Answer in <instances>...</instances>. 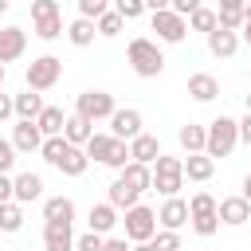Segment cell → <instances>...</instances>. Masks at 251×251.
Returning <instances> with one entry per match:
<instances>
[{"mask_svg": "<svg viewBox=\"0 0 251 251\" xmlns=\"http://www.w3.org/2000/svg\"><path fill=\"white\" fill-rule=\"evenodd\" d=\"M126 63L133 67L137 78H157V75L165 71V51H161L157 39L137 35V39H129V47H126Z\"/></svg>", "mask_w": 251, "mask_h": 251, "instance_id": "6da1fadb", "label": "cell"}, {"mask_svg": "<svg viewBox=\"0 0 251 251\" xmlns=\"http://www.w3.org/2000/svg\"><path fill=\"white\" fill-rule=\"evenodd\" d=\"M188 224H192V231H196L200 239L216 235V231H220V200H216L212 192H196V196L188 200Z\"/></svg>", "mask_w": 251, "mask_h": 251, "instance_id": "7a4b0ae2", "label": "cell"}, {"mask_svg": "<svg viewBox=\"0 0 251 251\" xmlns=\"http://www.w3.org/2000/svg\"><path fill=\"white\" fill-rule=\"evenodd\" d=\"M235 145H239V122L227 118V114L212 118L208 122V145H204V153L208 157H231Z\"/></svg>", "mask_w": 251, "mask_h": 251, "instance_id": "3957f363", "label": "cell"}, {"mask_svg": "<svg viewBox=\"0 0 251 251\" xmlns=\"http://www.w3.org/2000/svg\"><path fill=\"white\" fill-rule=\"evenodd\" d=\"M153 188L161 196H180V188H184V157L161 153L153 161Z\"/></svg>", "mask_w": 251, "mask_h": 251, "instance_id": "277c9868", "label": "cell"}, {"mask_svg": "<svg viewBox=\"0 0 251 251\" xmlns=\"http://www.w3.org/2000/svg\"><path fill=\"white\" fill-rule=\"evenodd\" d=\"M24 78H27V86L31 90H51L59 78H63V59L59 55H39V59H31L27 63V71H24Z\"/></svg>", "mask_w": 251, "mask_h": 251, "instance_id": "5b68a950", "label": "cell"}, {"mask_svg": "<svg viewBox=\"0 0 251 251\" xmlns=\"http://www.w3.org/2000/svg\"><path fill=\"white\" fill-rule=\"evenodd\" d=\"M122 227H126V239L129 243H145V239L157 235V212L145 208V204H133V208H126Z\"/></svg>", "mask_w": 251, "mask_h": 251, "instance_id": "8992f818", "label": "cell"}, {"mask_svg": "<svg viewBox=\"0 0 251 251\" xmlns=\"http://www.w3.org/2000/svg\"><path fill=\"white\" fill-rule=\"evenodd\" d=\"M149 27L157 31V43H184L188 35V16L173 12V8H161V12H149Z\"/></svg>", "mask_w": 251, "mask_h": 251, "instance_id": "52a82bcc", "label": "cell"}, {"mask_svg": "<svg viewBox=\"0 0 251 251\" xmlns=\"http://www.w3.org/2000/svg\"><path fill=\"white\" fill-rule=\"evenodd\" d=\"M118 106H114V94L110 90H82L78 98H75V114H82V118H90L94 126L98 122H110V114H114Z\"/></svg>", "mask_w": 251, "mask_h": 251, "instance_id": "ba28073f", "label": "cell"}, {"mask_svg": "<svg viewBox=\"0 0 251 251\" xmlns=\"http://www.w3.org/2000/svg\"><path fill=\"white\" fill-rule=\"evenodd\" d=\"M141 126H145V122H141V110H133V106H118V110L110 114V133L122 137V141H133L137 133H145Z\"/></svg>", "mask_w": 251, "mask_h": 251, "instance_id": "9c48e42d", "label": "cell"}, {"mask_svg": "<svg viewBox=\"0 0 251 251\" xmlns=\"http://www.w3.org/2000/svg\"><path fill=\"white\" fill-rule=\"evenodd\" d=\"M12 145H16V153H39L43 149V129L31 118H20L12 126Z\"/></svg>", "mask_w": 251, "mask_h": 251, "instance_id": "30bf717a", "label": "cell"}, {"mask_svg": "<svg viewBox=\"0 0 251 251\" xmlns=\"http://www.w3.org/2000/svg\"><path fill=\"white\" fill-rule=\"evenodd\" d=\"M157 224L169 227V231H180V227L188 224V200H180V196H165V204L157 208Z\"/></svg>", "mask_w": 251, "mask_h": 251, "instance_id": "8fae6325", "label": "cell"}, {"mask_svg": "<svg viewBox=\"0 0 251 251\" xmlns=\"http://www.w3.org/2000/svg\"><path fill=\"white\" fill-rule=\"evenodd\" d=\"M247 220H251V200H247L243 192L220 200V224H227V227H243Z\"/></svg>", "mask_w": 251, "mask_h": 251, "instance_id": "7c38bea8", "label": "cell"}, {"mask_svg": "<svg viewBox=\"0 0 251 251\" xmlns=\"http://www.w3.org/2000/svg\"><path fill=\"white\" fill-rule=\"evenodd\" d=\"M24 51H27V31L16 24L0 27V63H16Z\"/></svg>", "mask_w": 251, "mask_h": 251, "instance_id": "4fadbf2b", "label": "cell"}, {"mask_svg": "<svg viewBox=\"0 0 251 251\" xmlns=\"http://www.w3.org/2000/svg\"><path fill=\"white\" fill-rule=\"evenodd\" d=\"M86 227H90V231H98V235H110V231L118 227V208H114L110 200L90 204V212H86Z\"/></svg>", "mask_w": 251, "mask_h": 251, "instance_id": "5bb4252c", "label": "cell"}, {"mask_svg": "<svg viewBox=\"0 0 251 251\" xmlns=\"http://www.w3.org/2000/svg\"><path fill=\"white\" fill-rule=\"evenodd\" d=\"M43 251H75V231H71V224H51V220H43Z\"/></svg>", "mask_w": 251, "mask_h": 251, "instance_id": "9a60e30c", "label": "cell"}, {"mask_svg": "<svg viewBox=\"0 0 251 251\" xmlns=\"http://www.w3.org/2000/svg\"><path fill=\"white\" fill-rule=\"evenodd\" d=\"M204 39H208V51H212L216 59H231V55L239 51V43H243L239 31H227V27H216V31H208Z\"/></svg>", "mask_w": 251, "mask_h": 251, "instance_id": "2e32d148", "label": "cell"}, {"mask_svg": "<svg viewBox=\"0 0 251 251\" xmlns=\"http://www.w3.org/2000/svg\"><path fill=\"white\" fill-rule=\"evenodd\" d=\"M188 94H192L196 102H216V98H220V82H216V75H208V71L188 75Z\"/></svg>", "mask_w": 251, "mask_h": 251, "instance_id": "e0dca14e", "label": "cell"}, {"mask_svg": "<svg viewBox=\"0 0 251 251\" xmlns=\"http://www.w3.org/2000/svg\"><path fill=\"white\" fill-rule=\"evenodd\" d=\"M176 141H180L184 153H204V145H208V126H200V122H184V126L176 129Z\"/></svg>", "mask_w": 251, "mask_h": 251, "instance_id": "ac0fdd59", "label": "cell"}, {"mask_svg": "<svg viewBox=\"0 0 251 251\" xmlns=\"http://www.w3.org/2000/svg\"><path fill=\"white\" fill-rule=\"evenodd\" d=\"M212 173H216V157H208V153H188L184 157V180L204 184V180H212Z\"/></svg>", "mask_w": 251, "mask_h": 251, "instance_id": "d6986e66", "label": "cell"}, {"mask_svg": "<svg viewBox=\"0 0 251 251\" xmlns=\"http://www.w3.org/2000/svg\"><path fill=\"white\" fill-rule=\"evenodd\" d=\"M161 157V141L153 137V133H137L133 141H129V161H141V165H153Z\"/></svg>", "mask_w": 251, "mask_h": 251, "instance_id": "ffe728a7", "label": "cell"}, {"mask_svg": "<svg viewBox=\"0 0 251 251\" xmlns=\"http://www.w3.org/2000/svg\"><path fill=\"white\" fill-rule=\"evenodd\" d=\"M106 200L118 208V212H126V208H133V204H141V192L133 188V184H126L122 176H114V184L106 188Z\"/></svg>", "mask_w": 251, "mask_h": 251, "instance_id": "44dd1931", "label": "cell"}, {"mask_svg": "<svg viewBox=\"0 0 251 251\" xmlns=\"http://www.w3.org/2000/svg\"><path fill=\"white\" fill-rule=\"evenodd\" d=\"M43 220H51V224H75V200L71 196H47L43 200Z\"/></svg>", "mask_w": 251, "mask_h": 251, "instance_id": "7402d4cb", "label": "cell"}, {"mask_svg": "<svg viewBox=\"0 0 251 251\" xmlns=\"http://www.w3.org/2000/svg\"><path fill=\"white\" fill-rule=\"evenodd\" d=\"M90 133H94V122H90V118H82V114H67L63 137H67L71 145H86V141H90Z\"/></svg>", "mask_w": 251, "mask_h": 251, "instance_id": "603a6c76", "label": "cell"}, {"mask_svg": "<svg viewBox=\"0 0 251 251\" xmlns=\"http://www.w3.org/2000/svg\"><path fill=\"white\" fill-rule=\"evenodd\" d=\"M126 184H133L137 192H149L153 188V165H141V161H129L122 173H118Z\"/></svg>", "mask_w": 251, "mask_h": 251, "instance_id": "cb8c5ba5", "label": "cell"}, {"mask_svg": "<svg viewBox=\"0 0 251 251\" xmlns=\"http://www.w3.org/2000/svg\"><path fill=\"white\" fill-rule=\"evenodd\" d=\"M39 196H43V176L31 173V169L20 173V176H16V200H20V204H31V200H39Z\"/></svg>", "mask_w": 251, "mask_h": 251, "instance_id": "d4e9b609", "label": "cell"}, {"mask_svg": "<svg viewBox=\"0 0 251 251\" xmlns=\"http://www.w3.org/2000/svg\"><path fill=\"white\" fill-rule=\"evenodd\" d=\"M94 35H98V24H94V20H86V16H78V20H71V24H67V39H71L75 47H90V43H94Z\"/></svg>", "mask_w": 251, "mask_h": 251, "instance_id": "484cf974", "label": "cell"}, {"mask_svg": "<svg viewBox=\"0 0 251 251\" xmlns=\"http://www.w3.org/2000/svg\"><path fill=\"white\" fill-rule=\"evenodd\" d=\"M12 102H16V118H39V110H43V94L39 90H20V94H12Z\"/></svg>", "mask_w": 251, "mask_h": 251, "instance_id": "4316f807", "label": "cell"}, {"mask_svg": "<svg viewBox=\"0 0 251 251\" xmlns=\"http://www.w3.org/2000/svg\"><path fill=\"white\" fill-rule=\"evenodd\" d=\"M35 126L43 129V137H55V133H63L67 114H63L59 106H43V110H39V118H35Z\"/></svg>", "mask_w": 251, "mask_h": 251, "instance_id": "83f0119b", "label": "cell"}, {"mask_svg": "<svg viewBox=\"0 0 251 251\" xmlns=\"http://www.w3.org/2000/svg\"><path fill=\"white\" fill-rule=\"evenodd\" d=\"M82 149H86V157H90V161L106 165V157H110V149H114V133H110V129H106V133H98V129H94V133H90V141H86Z\"/></svg>", "mask_w": 251, "mask_h": 251, "instance_id": "f1b7e54d", "label": "cell"}, {"mask_svg": "<svg viewBox=\"0 0 251 251\" xmlns=\"http://www.w3.org/2000/svg\"><path fill=\"white\" fill-rule=\"evenodd\" d=\"M86 165H90L86 149H82V145H71V149H67V157L59 161V173H63V176H82V173H86Z\"/></svg>", "mask_w": 251, "mask_h": 251, "instance_id": "f546056e", "label": "cell"}, {"mask_svg": "<svg viewBox=\"0 0 251 251\" xmlns=\"http://www.w3.org/2000/svg\"><path fill=\"white\" fill-rule=\"evenodd\" d=\"M31 31L39 35V39H59L67 27H63V12H55V16H39V20H31Z\"/></svg>", "mask_w": 251, "mask_h": 251, "instance_id": "4dcf8cb0", "label": "cell"}, {"mask_svg": "<svg viewBox=\"0 0 251 251\" xmlns=\"http://www.w3.org/2000/svg\"><path fill=\"white\" fill-rule=\"evenodd\" d=\"M67 149H71V141H67L63 133H55V137H43V149H39V157H43L51 169H59V161L67 157Z\"/></svg>", "mask_w": 251, "mask_h": 251, "instance_id": "1f68e13d", "label": "cell"}, {"mask_svg": "<svg viewBox=\"0 0 251 251\" xmlns=\"http://www.w3.org/2000/svg\"><path fill=\"white\" fill-rule=\"evenodd\" d=\"M24 227V204L20 200H8V204H0V231H20Z\"/></svg>", "mask_w": 251, "mask_h": 251, "instance_id": "d6a6232c", "label": "cell"}, {"mask_svg": "<svg viewBox=\"0 0 251 251\" xmlns=\"http://www.w3.org/2000/svg\"><path fill=\"white\" fill-rule=\"evenodd\" d=\"M216 27H220V20H216V12L204 8V4L188 16V31H204V35H208V31H216Z\"/></svg>", "mask_w": 251, "mask_h": 251, "instance_id": "836d02e7", "label": "cell"}, {"mask_svg": "<svg viewBox=\"0 0 251 251\" xmlns=\"http://www.w3.org/2000/svg\"><path fill=\"white\" fill-rule=\"evenodd\" d=\"M98 35H106V39H114V35H122V27H126V20H122V12H114V8H106L98 20Z\"/></svg>", "mask_w": 251, "mask_h": 251, "instance_id": "e575fe53", "label": "cell"}, {"mask_svg": "<svg viewBox=\"0 0 251 251\" xmlns=\"http://www.w3.org/2000/svg\"><path fill=\"white\" fill-rule=\"evenodd\" d=\"M129 165V141H122V137H114V149H110V157H106V169H126Z\"/></svg>", "mask_w": 251, "mask_h": 251, "instance_id": "d590c367", "label": "cell"}, {"mask_svg": "<svg viewBox=\"0 0 251 251\" xmlns=\"http://www.w3.org/2000/svg\"><path fill=\"white\" fill-rule=\"evenodd\" d=\"M114 12H122V20L129 24V20H141L149 8H145V0H114Z\"/></svg>", "mask_w": 251, "mask_h": 251, "instance_id": "8d00e7d4", "label": "cell"}, {"mask_svg": "<svg viewBox=\"0 0 251 251\" xmlns=\"http://www.w3.org/2000/svg\"><path fill=\"white\" fill-rule=\"evenodd\" d=\"M216 20H220V27L239 31V27H243V8H220V12H216Z\"/></svg>", "mask_w": 251, "mask_h": 251, "instance_id": "74e56055", "label": "cell"}, {"mask_svg": "<svg viewBox=\"0 0 251 251\" xmlns=\"http://www.w3.org/2000/svg\"><path fill=\"white\" fill-rule=\"evenodd\" d=\"M153 243H157V251H184L180 247V231H169V227H161L153 235Z\"/></svg>", "mask_w": 251, "mask_h": 251, "instance_id": "f35d334b", "label": "cell"}, {"mask_svg": "<svg viewBox=\"0 0 251 251\" xmlns=\"http://www.w3.org/2000/svg\"><path fill=\"white\" fill-rule=\"evenodd\" d=\"M102 243H106V235H98V231H82V235H75V251H102Z\"/></svg>", "mask_w": 251, "mask_h": 251, "instance_id": "ab89813d", "label": "cell"}, {"mask_svg": "<svg viewBox=\"0 0 251 251\" xmlns=\"http://www.w3.org/2000/svg\"><path fill=\"white\" fill-rule=\"evenodd\" d=\"M106 8H110V0H78V16H86V20H98Z\"/></svg>", "mask_w": 251, "mask_h": 251, "instance_id": "60d3db41", "label": "cell"}, {"mask_svg": "<svg viewBox=\"0 0 251 251\" xmlns=\"http://www.w3.org/2000/svg\"><path fill=\"white\" fill-rule=\"evenodd\" d=\"M12 165H16V145L12 137H0V173H12Z\"/></svg>", "mask_w": 251, "mask_h": 251, "instance_id": "b9f144b4", "label": "cell"}, {"mask_svg": "<svg viewBox=\"0 0 251 251\" xmlns=\"http://www.w3.org/2000/svg\"><path fill=\"white\" fill-rule=\"evenodd\" d=\"M59 12V0H31V20L39 16H55Z\"/></svg>", "mask_w": 251, "mask_h": 251, "instance_id": "7bdbcfd3", "label": "cell"}, {"mask_svg": "<svg viewBox=\"0 0 251 251\" xmlns=\"http://www.w3.org/2000/svg\"><path fill=\"white\" fill-rule=\"evenodd\" d=\"M8 200H16V176L0 173V204H8Z\"/></svg>", "mask_w": 251, "mask_h": 251, "instance_id": "ee69618b", "label": "cell"}, {"mask_svg": "<svg viewBox=\"0 0 251 251\" xmlns=\"http://www.w3.org/2000/svg\"><path fill=\"white\" fill-rule=\"evenodd\" d=\"M102 251H133V243H129L126 235H106V243H102Z\"/></svg>", "mask_w": 251, "mask_h": 251, "instance_id": "f6af8a7d", "label": "cell"}, {"mask_svg": "<svg viewBox=\"0 0 251 251\" xmlns=\"http://www.w3.org/2000/svg\"><path fill=\"white\" fill-rule=\"evenodd\" d=\"M200 4H204V0H173L169 8H173V12H180V16H192V12L200 8Z\"/></svg>", "mask_w": 251, "mask_h": 251, "instance_id": "bcb514c9", "label": "cell"}, {"mask_svg": "<svg viewBox=\"0 0 251 251\" xmlns=\"http://www.w3.org/2000/svg\"><path fill=\"white\" fill-rule=\"evenodd\" d=\"M16 114V102H12V94H0V122H8Z\"/></svg>", "mask_w": 251, "mask_h": 251, "instance_id": "7dc6e473", "label": "cell"}, {"mask_svg": "<svg viewBox=\"0 0 251 251\" xmlns=\"http://www.w3.org/2000/svg\"><path fill=\"white\" fill-rule=\"evenodd\" d=\"M239 141L251 149V114H243V118H239Z\"/></svg>", "mask_w": 251, "mask_h": 251, "instance_id": "c3c4849f", "label": "cell"}, {"mask_svg": "<svg viewBox=\"0 0 251 251\" xmlns=\"http://www.w3.org/2000/svg\"><path fill=\"white\" fill-rule=\"evenodd\" d=\"M169 4H173V0H145V8H149V12H161V8H169Z\"/></svg>", "mask_w": 251, "mask_h": 251, "instance_id": "681fc988", "label": "cell"}, {"mask_svg": "<svg viewBox=\"0 0 251 251\" xmlns=\"http://www.w3.org/2000/svg\"><path fill=\"white\" fill-rule=\"evenodd\" d=\"M133 251H157V243H153V239H145V243H133Z\"/></svg>", "mask_w": 251, "mask_h": 251, "instance_id": "f907efd6", "label": "cell"}, {"mask_svg": "<svg viewBox=\"0 0 251 251\" xmlns=\"http://www.w3.org/2000/svg\"><path fill=\"white\" fill-rule=\"evenodd\" d=\"M239 39H243V43L251 47V24H243V27H239Z\"/></svg>", "mask_w": 251, "mask_h": 251, "instance_id": "816d5d0a", "label": "cell"}, {"mask_svg": "<svg viewBox=\"0 0 251 251\" xmlns=\"http://www.w3.org/2000/svg\"><path fill=\"white\" fill-rule=\"evenodd\" d=\"M247 0H220V8H243Z\"/></svg>", "mask_w": 251, "mask_h": 251, "instance_id": "f5cc1de1", "label": "cell"}, {"mask_svg": "<svg viewBox=\"0 0 251 251\" xmlns=\"http://www.w3.org/2000/svg\"><path fill=\"white\" fill-rule=\"evenodd\" d=\"M243 196H247V200H251V173H247V176H243Z\"/></svg>", "mask_w": 251, "mask_h": 251, "instance_id": "db71d44e", "label": "cell"}, {"mask_svg": "<svg viewBox=\"0 0 251 251\" xmlns=\"http://www.w3.org/2000/svg\"><path fill=\"white\" fill-rule=\"evenodd\" d=\"M243 24H251V0L243 4Z\"/></svg>", "mask_w": 251, "mask_h": 251, "instance_id": "11a10c76", "label": "cell"}, {"mask_svg": "<svg viewBox=\"0 0 251 251\" xmlns=\"http://www.w3.org/2000/svg\"><path fill=\"white\" fill-rule=\"evenodd\" d=\"M8 8H12V0H0V16H4V12H8Z\"/></svg>", "mask_w": 251, "mask_h": 251, "instance_id": "9f6ffc18", "label": "cell"}, {"mask_svg": "<svg viewBox=\"0 0 251 251\" xmlns=\"http://www.w3.org/2000/svg\"><path fill=\"white\" fill-rule=\"evenodd\" d=\"M4 78H8V71H4V63H0V90H4Z\"/></svg>", "mask_w": 251, "mask_h": 251, "instance_id": "6f0895ef", "label": "cell"}, {"mask_svg": "<svg viewBox=\"0 0 251 251\" xmlns=\"http://www.w3.org/2000/svg\"><path fill=\"white\" fill-rule=\"evenodd\" d=\"M247 114H251V94H247Z\"/></svg>", "mask_w": 251, "mask_h": 251, "instance_id": "680465c9", "label": "cell"}]
</instances>
